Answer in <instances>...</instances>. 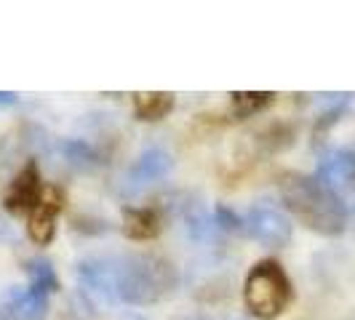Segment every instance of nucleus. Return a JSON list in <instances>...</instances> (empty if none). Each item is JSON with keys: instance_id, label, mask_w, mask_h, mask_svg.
Here are the masks:
<instances>
[{"instance_id": "obj_1", "label": "nucleus", "mask_w": 355, "mask_h": 320, "mask_svg": "<svg viewBox=\"0 0 355 320\" xmlns=\"http://www.w3.org/2000/svg\"><path fill=\"white\" fill-rule=\"evenodd\" d=\"M278 193L288 213L297 216V222L310 232H318L323 238H339L347 230V211L315 177L302 171H281Z\"/></svg>"}, {"instance_id": "obj_2", "label": "nucleus", "mask_w": 355, "mask_h": 320, "mask_svg": "<svg viewBox=\"0 0 355 320\" xmlns=\"http://www.w3.org/2000/svg\"><path fill=\"white\" fill-rule=\"evenodd\" d=\"M179 285V272L166 256L158 254H125L118 259L115 272V294L118 299L134 307H147L168 294H174Z\"/></svg>"}, {"instance_id": "obj_3", "label": "nucleus", "mask_w": 355, "mask_h": 320, "mask_svg": "<svg viewBox=\"0 0 355 320\" xmlns=\"http://www.w3.org/2000/svg\"><path fill=\"white\" fill-rule=\"evenodd\" d=\"M294 299L291 278L275 259H259L243 281V304L257 320L281 318Z\"/></svg>"}, {"instance_id": "obj_4", "label": "nucleus", "mask_w": 355, "mask_h": 320, "mask_svg": "<svg viewBox=\"0 0 355 320\" xmlns=\"http://www.w3.org/2000/svg\"><path fill=\"white\" fill-rule=\"evenodd\" d=\"M320 184L339 200L345 211H355V155L353 152H331L318 163Z\"/></svg>"}, {"instance_id": "obj_5", "label": "nucleus", "mask_w": 355, "mask_h": 320, "mask_svg": "<svg viewBox=\"0 0 355 320\" xmlns=\"http://www.w3.org/2000/svg\"><path fill=\"white\" fill-rule=\"evenodd\" d=\"M64 200H67V195L59 184L43 187V195L37 200V206L27 216V238L35 246H51V240L56 238V219L64 211Z\"/></svg>"}, {"instance_id": "obj_6", "label": "nucleus", "mask_w": 355, "mask_h": 320, "mask_svg": "<svg viewBox=\"0 0 355 320\" xmlns=\"http://www.w3.org/2000/svg\"><path fill=\"white\" fill-rule=\"evenodd\" d=\"M243 232L257 243L270 249H284L291 243V222L288 216L270 206H254L243 219Z\"/></svg>"}, {"instance_id": "obj_7", "label": "nucleus", "mask_w": 355, "mask_h": 320, "mask_svg": "<svg viewBox=\"0 0 355 320\" xmlns=\"http://www.w3.org/2000/svg\"><path fill=\"white\" fill-rule=\"evenodd\" d=\"M43 179H40V168L35 160H27L24 168H19V174L11 179L6 195H3V206L6 211L14 216H30L33 208L37 206V200L43 195Z\"/></svg>"}, {"instance_id": "obj_8", "label": "nucleus", "mask_w": 355, "mask_h": 320, "mask_svg": "<svg viewBox=\"0 0 355 320\" xmlns=\"http://www.w3.org/2000/svg\"><path fill=\"white\" fill-rule=\"evenodd\" d=\"M232 269L227 262L222 259H203L196 262L190 269V281H193V294L200 302H219L230 294L232 285Z\"/></svg>"}, {"instance_id": "obj_9", "label": "nucleus", "mask_w": 355, "mask_h": 320, "mask_svg": "<svg viewBox=\"0 0 355 320\" xmlns=\"http://www.w3.org/2000/svg\"><path fill=\"white\" fill-rule=\"evenodd\" d=\"M171 166H174V160L166 150H160V147L144 150L142 155L134 160V166L123 174V193L125 195L142 193L144 187H150V184L168 177Z\"/></svg>"}, {"instance_id": "obj_10", "label": "nucleus", "mask_w": 355, "mask_h": 320, "mask_svg": "<svg viewBox=\"0 0 355 320\" xmlns=\"http://www.w3.org/2000/svg\"><path fill=\"white\" fill-rule=\"evenodd\" d=\"M115 272H118V259H86L78 265V281H80V294L86 299H99V302H115Z\"/></svg>"}, {"instance_id": "obj_11", "label": "nucleus", "mask_w": 355, "mask_h": 320, "mask_svg": "<svg viewBox=\"0 0 355 320\" xmlns=\"http://www.w3.org/2000/svg\"><path fill=\"white\" fill-rule=\"evenodd\" d=\"M315 278L331 291H350L355 285V259L342 249H326L313 256Z\"/></svg>"}, {"instance_id": "obj_12", "label": "nucleus", "mask_w": 355, "mask_h": 320, "mask_svg": "<svg viewBox=\"0 0 355 320\" xmlns=\"http://www.w3.org/2000/svg\"><path fill=\"white\" fill-rule=\"evenodd\" d=\"M121 216H123V235L137 243L155 240L163 230L160 211L153 206H123Z\"/></svg>"}, {"instance_id": "obj_13", "label": "nucleus", "mask_w": 355, "mask_h": 320, "mask_svg": "<svg viewBox=\"0 0 355 320\" xmlns=\"http://www.w3.org/2000/svg\"><path fill=\"white\" fill-rule=\"evenodd\" d=\"M49 294L35 288H11L6 294V312L11 320H46L49 318Z\"/></svg>"}, {"instance_id": "obj_14", "label": "nucleus", "mask_w": 355, "mask_h": 320, "mask_svg": "<svg viewBox=\"0 0 355 320\" xmlns=\"http://www.w3.org/2000/svg\"><path fill=\"white\" fill-rule=\"evenodd\" d=\"M177 105V96L168 91H137L131 99V109L134 118L144 121V123H158L163 121Z\"/></svg>"}, {"instance_id": "obj_15", "label": "nucleus", "mask_w": 355, "mask_h": 320, "mask_svg": "<svg viewBox=\"0 0 355 320\" xmlns=\"http://www.w3.org/2000/svg\"><path fill=\"white\" fill-rule=\"evenodd\" d=\"M272 102H275L272 91H232L230 94V109L235 121H249L254 115L265 112Z\"/></svg>"}, {"instance_id": "obj_16", "label": "nucleus", "mask_w": 355, "mask_h": 320, "mask_svg": "<svg viewBox=\"0 0 355 320\" xmlns=\"http://www.w3.org/2000/svg\"><path fill=\"white\" fill-rule=\"evenodd\" d=\"M24 272H27V281H30V288L35 291H43V294H56L62 283H59V275L49 259H27L24 262Z\"/></svg>"}, {"instance_id": "obj_17", "label": "nucleus", "mask_w": 355, "mask_h": 320, "mask_svg": "<svg viewBox=\"0 0 355 320\" xmlns=\"http://www.w3.org/2000/svg\"><path fill=\"white\" fill-rule=\"evenodd\" d=\"M59 150L64 152L67 163L78 166V168H94L99 163V152L86 139H67V142L59 144Z\"/></svg>"}, {"instance_id": "obj_18", "label": "nucleus", "mask_w": 355, "mask_h": 320, "mask_svg": "<svg viewBox=\"0 0 355 320\" xmlns=\"http://www.w3.org/2000/svg\"><path fill=\"white\" fill-rule=\"evenodd\" d=\"M291 142H294V128H291V125H286V123L270 125L267 131H262V136L257 139V144L265 150L267 155L281 152V150H286Z\"/></svg>"}, {"instance_id": "obj_19", "label": "nucleus", "mask_w": 355, "mask_h": 320, "mask_svg": "<svg viewBox=\"0 0 355 320\" xmlns=\"http://www.w3.org/2000/svg\"><path fill=\"white\" fill-rule=\"evenodd\" d=\"M214 227L225 235H243V219L232 211L230 206L216 203L214 206Z\"/></svg>"}, {"instance_id": "obj_20", "label": "nucleus", "mask_w": 355, "mask_h": 320, "mask_svg": "<svg viewBox=\"0 0 355 320\" xmlns=\"http://www.w3.org/2000/svg\"><path fill=\"white\" fill-rule=\"evenodd\" d=\"M342 112H345V105H337L331 107L329 112H323L318 121H315V128H313V144H320L326 139V134L331 131V125L342 121Z\"/></svg>"}, {"instance_id": "obj_21", "label": "nucleus", "mask_w": 355, "mask_h": 320, "mask_svg": "<svg viewBox=\"0 0 355 320\" xmlns=\"http://www.w3.org/2000/svg\"><path fill=\"white\" fill-rule=\"evenodd\" d=\"M17 105V94L14 91H0V107Z\"/></svg>"}, {"instance_id": "obj_22", "label": "nucleus", "mask_w": 355, "mask_h": 320, "mask_svg": "<svg viewBox=\"0 0 355 320\" xmlns=\"http://www.w3.org/2000/svg\"><path fill=\"white\" fill-rule=\"evenodd\" d=\"M118 320H147L144 315H139V312H123Z\"/></svg>"}, {"instance_id": "obj_23", "label": "nucleus", "mask_w": 355, "mask_h": 320, "mask_svg": "<svg viewBox=\"0 0 355 320\" xmlns=\"http://www.w3.org/2000/svg\"><path fill=\"white\" fill-rule=\"evenodd\" d=\"M8 235V224H6V216L0 213V238H6Z\"/></svg>"}, {"instance_id": "obj_24", "label": "nucleus", "mask_w": 355, "mask_h": 320, "mask_svg": "<svg viewBox=\"0 0 355 320\" xmlns=\"http://www.w3.org/2000/svg\"><path fill=\"white\" fill-rule=\"evenodd\" d=\"M0 320H11V315H8L6 310H0Z\"/></svg>"}, {"instance_id": "obj_25", "label": "nucleus", "mask_w": 355, "mask_h": 320, "mask_svg": "<svg viewBox=\"0 0 355 320\" xmlns=\"http://www.w3.org/2000/svg\"><path fill=\"white\" fill-rule=\"evenodd\" d=\"M193 320H209V318H193Z\"/></svg>"}, {"instance_id": "obj_26", "label": "nucleus", "mask_w": 355, "mask_h": 320, "mask_svg": "<svg viewBox=\"0 0 355 320\" xmlns=\"http://www.w3.org/2000/svg\"><path fill=\"white\" fill-rule=\"evenodd\" d=\"M353 320H355V318H353Z\"/></svg>"}]
</instances>
